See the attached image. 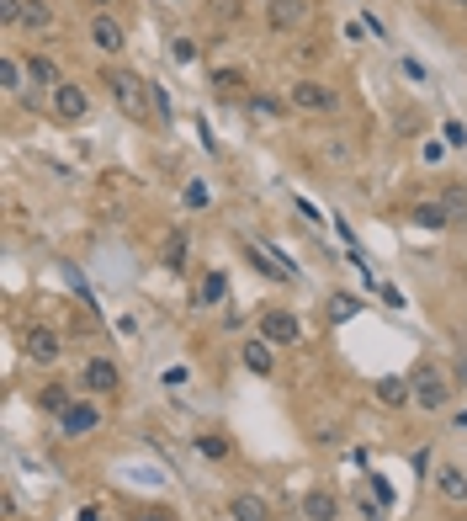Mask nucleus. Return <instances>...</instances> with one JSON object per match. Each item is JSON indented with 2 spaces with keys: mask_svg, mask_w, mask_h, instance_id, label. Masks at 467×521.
<instances>
[{
  "mask_svg": "<svg viewBox=\"0 0 467 521\" xmlns=\"http://www.w3.org/2000/svg\"><path fill=\"white\" fill-rule=\"evenodd\" d=\"M415 224H420V229H447L452 218H447L441 202H420V208H415Z\"/></svg>",
  "mask_w": 467,
  "mask_h": 521,
  "instance_id": "16",
  "label": "nucleus"
},
{
  "mask_svg": "<svg viewBox=\"0 0 467 521\" xmlns=\"http://www.w3.org/2000/svg\"><path fill=\"white\" fill-rule=\"evenodd\" d=\"M37 399H43V405H48V410H58V415H64V410H69V399H64V389H43V394H37Z\"/></svg>",
  "mask_w": 467,
  "mask_h": 521,
  "instance_id": "24",
  "label": "nucleus"
},
{
  "mask_svg": "<svg viewBox=\"0 0 467 521\" xmlns=\"http://www.w3.org/2000/svg\"><path fill=\"white\" fill-rule=\"evenodd\" d=\"M106 85H112V101H117V107H122V112H128L133 122H144V117L154 112V101L144 96L149 85H144L138 75H128V69H122V75H106Z\"/></svg>",
  "mask_w": 467,
  "mask_h": 521,
  "instance_id": "1",
  "label": "nucleus"
},
{
  "mask_svg": "<svg viewBox=\"0 0 467 521\" xmlns=\"http://www.w3.org/2000/svg\"><path fill=\"white\" fill-rule=\"evenodd\" d=\"M362 517H367V521H383V511H377V506H362Z\"/></svg>",
  "mask_w": 467,
  "mask_h": 521,
  "instance_id": "30",
  "label": "nucleus"
},
{
  "mask_svg": "<svg viewBox=\"0 0 467 521\" xmlns=\"http://www.w3.org/2000/svg\"><path fill=\"white\" fill-rule=\"evenodd\" d=\"M415 399H420L425 410H441V405L452 399V389H447V378H441L436 367H420V373H415Z\"/></svg>",
  "mask_w": 467,
  "mask_h": 521,
  "instance_id": "5",
  "label": "nucleus"
},
{
  "mask_svg": "<svg viewBox=\"0 0 467 521\" xmlns=\"http://www.w3.org/2000/svg\"><path fill=\"white\" fill-rule=\"evenodd\" d=\"M261 335H266L271 346H292V341L303 335V325H298L287 309H271V314H261Z\"/></svg>",
  "mask_w": 467,
  "mask_h": 521,
  "instance_id": "4",
  "label": "nucleus"
},
{
  "mask_svg": "<svg viewBox=\"0 0 467 521\" xmlns=\"http://www.w3.org/2000/svg\"><path fill=\"white\" fill-rule=\"evenodd\" d=\"M234 521H266V501L261 495H239L234 501Z\"/></svg>",
  "mask_w": 467,
  "mask_h": 521,
  "instance_id": "19",
  "label": "nucleus"
},
{
  "mask_svg": "<svg viewBox=\"0 0 467 521\" xmlns=\"http://www.w3.org/2000/svg\"><path fill=\"white\" fill-rule=\"evenodd\" d=\"M245 367L266 378V373H271V346H266V341H250V346H245Z\"/></svg>",
  "mask_w": 467,
  "mask_h": 521,
  "instance_id": "17",
  "label": "nucleus"
},
{
  "mask_svg": "<svg viewBox=\"0 0 467 521\" xmlns=\"http://www.w3.org/2000/svg\"><path fill=\"white\" fill-rule=\"evenodd\" d=\"M452 5H463V11H467V0H452Z\"/></svg>",
  "mask_w": 467,
  "mask_h": 521,
  "instance_id": "32",
  "label": "nucleus"
},
{
  "mask_svg": "<svg viewBox=\"0 0 467 521\" xmlns=\"http://www.w3.org/2000/svg\"><path fill=\"white\" fill-rule=\"evenodd\" d=\"M223 293H229V282H223V277H218V272H213V277H207V282H202V304H218V298H223Z\"/></svg>",
  "mask_w": 467,
  "mask_h": 521,
  "instance_id": "23",
  "label": "nucleus"
},
{
  "mask_svg": "<svg viewBox=\"0 0 467 521\" xmlns=\"http://www.w3.org/2000/svg\"><path fill=\"white\" fill-rule=\"evenodd\" d=\"M197 447H202V453H207V458H223V453H229V442H223V437H202V442H197Z\"/></svg>",
  "mask_w": 467,
  "mask_h": 521,
  "instance_id": "26",
  "label": "nucleus"
},
{
  "mask_svg": "<svg viewBox=\"0 0 467 521\" xmlns=\"http://www.w3.org/2000/svg\"><path fill=\"white\" fill-rule=\"evenodd\" d=\"M0 85L5 91H21V64L16 59H0Z\"/></svg>",
  "mask_w": 467,
  "mask_h": 521,
  "instance_id": "21",
  "label": "nucleus"
},
{
  "mask_svg": "<svg viewBox=\"0 0 467 521\" xmlns=\"http://www.w3.org/2000/svg\"><path fill=\"white\" fill-rule=\"evenodd\" d=\"M27 357L32 362H53L58 357V335L53 330H27Z\"/></svg>",
  "mask_w": 467,
  "mask_h": 521,
  "instance_id": "10",
  "label": "nucleus"
},
{
  "mask_svg": "<svg viewBox=\"0 0 467 521\" xmlns=\"http://www.w3.org/2000/svg\"><path fill=\"white\" fill-rule=\"evenodd\" d=\"M90 43L106 48V53H117V48H122V27H117L112 16H96V21H90Z\"/></svg>",
  "mask_w": 467,
  "mask_h": 521,
  "instance_id": "9",
  "label": "nucleus"
},
{
  "mask_svg": "<svg viewBox=\"0 0 467 521\" xmlns=\"http://www.w3.org/2000/svg\"><path fill=\"white\" fill-rule=\"evenodd\" d=\"M0 16L5 21H21V0H0Z\"/></svg>",
  "mask_w": 467,
  "mask_h": 521,
  "instance_id": "29",
  "label": "nucleus"
},
{
  "mask_svg": "<svg viewBox=\"0 0 467 521\" xmlns=\"http://www.w3.org/2000/svg\"><path fill=\"white\" fill-rule=\"evenodd\" d=\"M441 208H447L452 224H467V192L463 186H447V192H441Z\"/></svg>",
  "mask_w": 467,
  "mask_h": 521,
  "instance_id": "18",
  "label": "nucleus"
},
{
  "mask_svg": "<svg viewBox=\"0 0 467 521\" xmlns=\"http://www.w3.org/2000/svg\"><path fill=\"white\" fill-rule=\"evenodd\" d=\"M250 261H255V266H261V272H266L271 282H292V266H282V261H276L271 250H261V245H250Z\"/></svg>",
  "mask_w": 467,
  "mask_h": 521,
  "instance_id": "13",
  "label": "nucleus"
},
{
  "mask_svg": "<svg viewBox=\"0 0 467 521\" xmlns=\"http://www.w3.org/2000/svg\"><path fill=\"white\" fill-rule=\"evenodd\" d=\"M441 133H447V144H452V149H463V144H467V128L457 122V117H452V122H447Z\"/></svg>",
  "mask_w": 467,
  "mask_h": 521,
  "instance_id": "25",
  "label": "nucleus"
},
{
  "mask_svg": "<svg viewBox=\"0 0 467 521\" xmlns=\"http://www.w3.org/2000/svg\"><path fill=\"white\" fill-rule=\"evenodd\" d=\"M186 202H191V208H202V202H207V186H202V181H191V186H186Z\"/></svg>",
  "mask_w": 467,
  "mask_h": 521,
  "instance_id": "28",
  "label": "nucleus"
},
{
  "mask_svg": "<svg viewBox=\"0 0 467 521\" xmlns=\"http://www.w3.org/2000/svg\"><path fill=\"white\" fill-rule=\"evenodd\" d=\"M181 256H186V234L175 229V234L165 240V266H181Z\"/></svg>",
  "mask_w": 467,
  "mask_h": 521,
  "instance_id": "22",
  "label": "nucleus"
},
{
  "mask_svg": "<svg viewBox=\"0 0 467 521\" xmlns=\"http://www.w3.org/2000/svg\"><path fill=\"white\" fill-rule=\"evenodd\" d=\"M377 399H383V405H404V399H409V383H404V378H383V383H377Z\"/></svg>",
  "mask_w": 467,
  "mask_h": 521,
  "instance_id": "20",
  "label": "nucleus"
},
{
  "mask_svg": "<svg viewBox=\"0 0 467 521\" xmlns=\"http://www.w3.org/2000/svg\"><path fill=\"white\" fill-rule=\"evenodd\" d=\"M436 485H441V495H447V501H467V474L457 469V463H447V469L436 474Z\"/></svg>",
  "mask_w": 467,
  "mask_h": 521,
  "instance_id": "12",
  "label": "nucleus"
},
{
  "mask_svg": "<svg viewBox=\"0 0 467 521\" xmlns=\"http://www.w3.org/2000/svg\"><path fill=\"white\" fill-rule=\"evenodd\" d=\"M266 21H271L276 32H292V27L308 21V0H271V5H266Z\"/></svg>",
  "mask_w": 467,
  "mask_h": 521,
  "instance_id": "6",
  "label": "nucleus"
},
{
  "mask_svg": "<svg viewBox=\"0 0 467 521\" xmlns=\"http://www.w3.org/2000/svg\"><path fill=\"white\" fill-rule=\"evenodd\" d=\"M96 421H101L96 405H69V410L58 415V431H64V437H85V431H96Z\"/></svg>",
  "mask_w": 467,
  "mask_h": 521,
  "instance_id": "7",
  "label": "nucleus"
},
{
  "mask_svg": "<svg viewBox=\"0 0 467 521\" xmlns=\"http://www.w3.org/2000/svg\"><path fill=\"white\" fill-rule=\"evenodd\" d=\"M85 389H96V394H112V389H117V367H112L106 357L85 362Z\"/></svg>",
  "mask_w": 467,
  "mask_h": 521,
  "instance_id": "8",
  "label": "nucleus"
},
{
  "mask_svg": "<svg viewBox=\"0 0 467 521\" xmlns=\"http://www.w3.org/2000/svg\"><path fill=\"white\" fill-rule=\"evenodd\" d=\"M53 112H58L64 122H80V117L90 112V96H85L74 80H58V85H53Z\"/></svg>",
  "mask_w": 467,
  "mask_h": 521,
  "instance_id": "3",
  "label": "nucleus"
},
{
  "mask_svg": "<svg viewBox=\"0 0 467 521\" xmlns=\"http://www.w3.org/2000/svg\"><path fill=\"white\" fill-rule=\"evenodd\" d=\"M175 59H181V64H191V59H197V43H191V37H181V43H175Z\"/></svg>",
  "mask_w": 467,
  "mask_h": 521,
  "instance_id": "27",
  "label": "nucleus"
},
{
  "mask_svg": "<svg viewBox=\"0 0 467 521\" xmlns=\"http://www.w3.org/2000/svg\"><path fill=\"white\" fill-rule=\"evenodd\" d=\"M292 107H303V112H335L340 107V96L330 91V85H319V80H292Z\"/></svg>",
  "mask_w": 467,
  "mask_h": 521,
  "instance_id": "2",
  "label": "nucleus"
},
{
  "mask_svg": "<svg viewBox=\"0 0 467 521\" xmlns=\"http://www.w3.org/2000/svg\"><path fill=\"white\" fill-rule=\"evenodd\" d=\"M27 75H32V85H48V91L58 85V69H53V59H43V53L27 59Z\"/></svg>",
  "mask_w": 467,
  "mask_h": 521,
  "instance_id": "15",
  "label": "nucleus"
},
{
  "mask_svg": "<svg viewBox=\"0 0 467 521\" xmlns=\"http://www.w3.org/2000/svg\"><path fill=\"white\" fill-rule=\"evenodd\" d=\"M144 521H170V517H160V511H144Z\"/></svg>",
  "mask_w": 467,
  "mask_h": 521,
  "instance_id": "31",
  "label": "nucleus"
},
{
  "mask_svg": "<svg viewBox=\"0 0 467 521\" xmlns=\"http://www.w3.org/2000/svg\"><path fill=\"white\" fill-rule=\"evenodd\" d=\"M48 21H53L48 0H21V27H27V32H43Z\"/></svg>",
  "mask_w": 467,
  "mask_h": 521,
  "instance_id": "14",
  "label": "nucleus"
},
{
  "mask_svg": "<svg viewBox=\"0 0 467 521\" xmlns=\"http://www.w3.org/2000/svg\"><path fill=\"white\" fill-rule=\"evenodd\" d=\"M303 517L308 521H335V495H330V490H308V495H303Z\"/></svg>",
  "mask_w": 467,
  "mask_h": 521,
  "instance_id": "11",
  "label": "nucleus"
}]
</instances>
